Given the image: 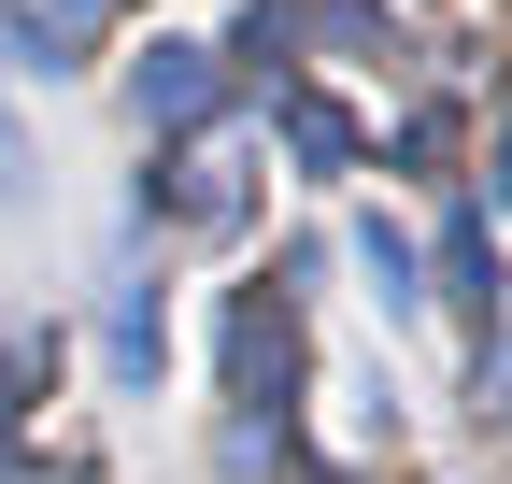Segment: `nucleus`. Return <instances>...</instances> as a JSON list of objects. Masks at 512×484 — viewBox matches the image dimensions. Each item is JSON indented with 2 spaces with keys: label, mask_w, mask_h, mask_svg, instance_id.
I'll return each instance as SVG.
<instances>
[{
  "label": "nucleus",
  "mask_w": 512,
  "mask_h": 484,
  "mask_svg": "<svg viewBox=\"0 0 512 484\" xmlns=\"http://www.w3.org/2000/svg\"><path fill=\"white\" fill-rule=\"evenodd\" d=\"M214 86H228V72H214L200 43H157L143 72H128V100H143V129H200V114H214Z\"/></svg>",
  "instance_id": "nucleus-1"
},
{
  "label": "nucleus",
  "mask_w": 512,
  "mask_h": 484,
  "mask_svg": "<svg viewBox=\"0 0 512 484\" xmlns=\"http://www.w3.org/2000/svg\"><path fill=\"white\" fill-rule=\"evenodd\" d=\"M228 371H242V399H285V371H299L285 299H242V314H228Z\"/></svg>",
  "instance_id": "nucleus-2"
},
{
  "label": "nucleus",
  "mask_w": 512,
  "mask_h": 484,
  "mask_svg": "<svg viewBox=\"0 0 512 484\" xmlns=\"http://www.w3.org/2000/svg\"><path fill=\"white\" fill-rule=\"evenodd\" d=\"M285 143H299L313 171H356V114H342V100H285Z\"/></svg>",
  "instance_id": "nucleus-3"
},
{
  "label": "nucleus",
  "mask_w": 512,
  "mask_h": 484,
  "mask_svg": "<svg viewBox=\"0 0 512 484\" xmlns=\"http://www.w3.org/2000/svg\"><path fill=\"white\" fill-rule=\"evenodd\" d=\"M441 285H456L470 314L498 299V242H484V214H456V228H441Z\"/></svg>",
  "instance_id": "nucleus-4"
},
{
  "label": "nucleus",
  "mask_w": 512,
  "mask_h": 484,
  "mask_svg": "<svg viewBox=\"0 0 512 484\" xmlns=\"http://www.w3.org/2000/svg\"><path fill=\"white\" fill-rule=\"evenodd\" d=\"M0 442H15V356H0Z\"/></svg>",
  "instance_id": "nucleus-5"
},
{
  "label": "nucleus",
  "mask_w": 512,
  "mask_h": 484,
  "mask_svg": "<svg viewBox=\"0 0 512 484\" xmlns=\"http://www.w3.org/2000/svg\"><path fill=\"white\" fill-rule=\"evenodd\" d=\"M86 15H114V0H57V29H86Z\"/></svg>",
  "instance_id": "nucleus-6"
}]
</instances>
